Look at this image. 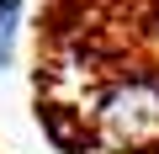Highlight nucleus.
<instances>
[{"label": "nucleus", "mask_w": 159, "mask_h": 154, "mask_svg": "<svg viewBox=\"0 0 159 154\" xmlns=\"http://www.w3.org/2000/svg\"><path fill=\"white\" fill-rule=\"evenodd\" d=\"M27 21V0H0V74L16 64V37Z\"/></svg>", "instance_id": "2"}, {"label": "nucleus", "mask_w": 159, "mask_h": 154, "mask_svg": "<svg viewBox=\"0 0 159 154\" xmlns=\"http://www.w3.org/2000/svg\"><path fill=\"white\" fill-rule=\"evenodd\" d=\"M90 128L111 154H154L159 149V74L127 69L96 96Z\"/></svg>", "instance_id": "1"}]
</instances>
